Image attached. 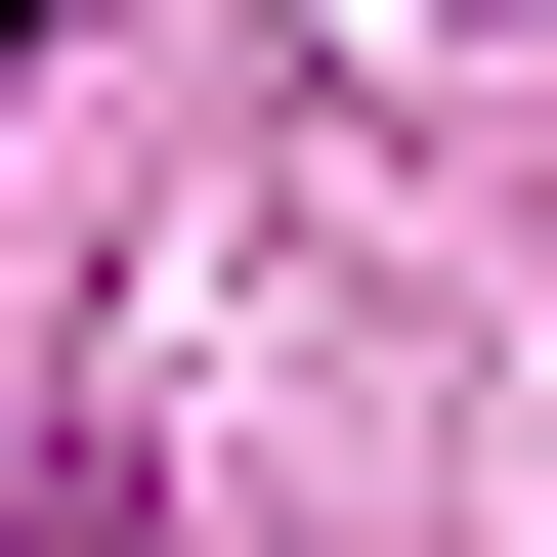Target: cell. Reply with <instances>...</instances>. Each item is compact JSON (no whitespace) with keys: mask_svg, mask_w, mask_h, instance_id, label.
<instances>
[{"mask_svg":"<svg viewBox=\"0 0 557 557\" xmlns=\"http://www.w3.org/2000/svg\"><path fill=\"white\" fill-rule=\"evenodd\" d=\"M0 44H44V0H0Z\"/></svg>","mask_w":557,"mask_h":557,"instance_id":"cell-1","label":"cell"}]
</instances>
